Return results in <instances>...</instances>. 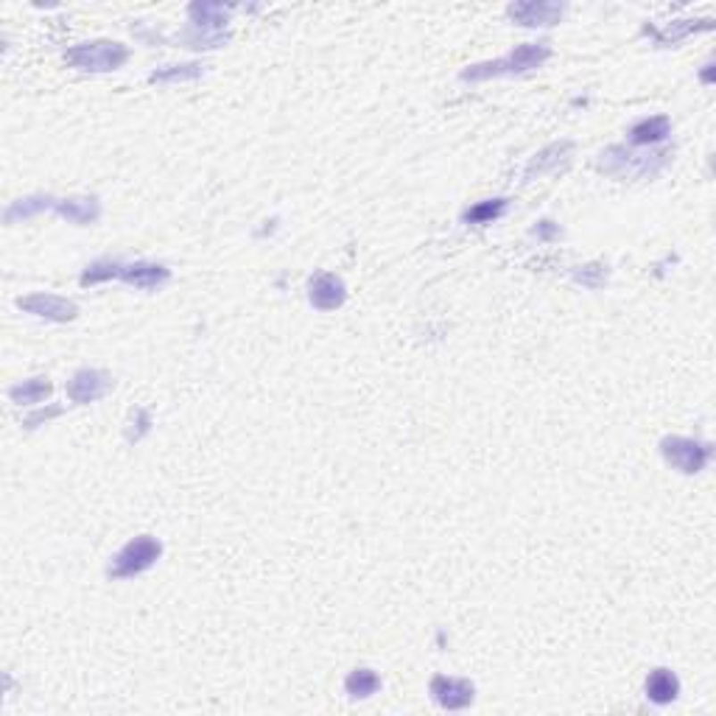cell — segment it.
<instances>
[{"instance_id":"obj_1","label":"cell","mask_w":716,"mask_h":716,"mask_svg":"<svg viewBox=\"0 0 716 716\" xmlns=\"http://www.w3.org/2000/svg\"><path fill=\"white\" fill-rule=\"evenodd\" d=\"M552 56L549 42H526L518 46L512 54L490 59V62H479L462 71V81H484V79H495V76H515V73H529L535 68H543Z\"/></svg>"},{"instance_id":"obj_2","label":"cell","mask_w":716,"mask_h":716,"mask_svg":"<svg viewBox=\"0 0 716 716\" xmlns=\"http://www.w3.org/2000/svg\"><path fill=\"white\" fill-rule=\"evenodd\" d=\"M129 51L126 46L115 39H93V42H79V46L65 51V62L76 71H90V73H110L126 65Z\"/></svg>"},{"instance_id":"obj_3","label":"cell","mask_w":716,"mask_h":716,"mask_svg":"<svg viewBox=\"0 0 716 716\" xmlns=\"http://www.w3.org/2000/svg\"><path fill=\"white\" fill-rule=\"evenodd\" d=\"M669 154H633L627 152L624 146H610L607 152H602V171L610 177H627V179H641V177H655L661 168L666 165Z\"/></svg>"},{"instance_id":"obj_4","label":"cell","mask_w":716,"mask_h":716,"mask_svg":"<svg viewBox=\"0 0 716 716\" xmlns=\"http://www.w3.org/2000/svg\"><path fill=\"white\" fill-rule=\"evenodd\" d=\"M160 554H162V543L152 535H140L132 543H126L115 554V560L110 565V577L112 579L137 577L143 571H149V568L160 560Z\"/></svg>"},{"instance_id":"obj_5","label":"cell","mask_w":716,"mask_h":716,"mask_svg":"<svg viewBox=\"0 0 716 716\" xmlns=\"http://www.w3.org/2000/svg\"><path fill=\"white\" fill-rule=\"evenodd\" d=\"M661 454L671 468H678L680 473H700L708 459H711V445L688 437H666L661 442Z\"/></svg>"},{"instance_id":"obj_6","label":"cell","mask_w":716,"mask_h":716,"mask_svg":"<svg viewBox=\"0 0 716 716\" xmlns=\"http://www.w3.org/2000/svg\"><path fill=\"white\" fill-rule=\"evenodd\" d=\"M507 14L515 20L518 26L543 29V26L560 23L562 14H565V6L562 4H552V0H518V4H510Z\"/></svg>"},{"instance_id":"obj_7","label":"cell","mask_w":716,"mask_h":716,"mask_svg":"<svg viewBox=\"0 0 716 716\" xmlns=\"http://www.w3.org/2000/svg\"><path fill=\"white\" fill-rule=\"evenodd\" d=\"M17 305L26 313L51 322H73L79 317V305L65 297H56V294H29V297H20Z\"/></svg>"},{"instance_id":"obj_8","label":"cell","mask_w":716,"mask_h":716,"mask_svg":"<svg viewBox=\"0 0 716 716\" xmlns=\"http://www.w3.org/2000/svg\"><path fill=\"white\" fill-rule=\"evenodd\" d=\"M112 389V375L104 370H79L71 384H68V397L73 404L84 406V404H96L104 395H110Z\"/></svg>"},{"instance_id":"obj_9","label":"cell","mask_w":716,"mask_h":716,"mask_svg":"<svg viewBox=\"0 0 716 716\" xmlns=\"http://www.w3.org/2000/svg\"><path fill=\"white\" fill-rule=\"evenodd\" d=\"M431 694L434 700L448 708V711H462L468 708L476 697V688L470 680H456V678H445V675H437L431 680Z\"/></svg>"},{"instance_id":"obj_10","label":"cell","mask_w":716,"mask_h":716,"mask_svg":"<svg viewBox=\"0 0 716 716\" xmlns=\"http://www.w3.org/2000/svg\"><path fill=\"white\" fill-rule=\"evenodd\" d=\"M308 300L313 308H320V311H336V308H342L345 300H347V286L342 278H336V275H317L311 283H308Z\"/></svg>"},{"instance_id":"obj_11","label":"cell","mask_w":716,"mask_h":716,"mask_svg":"<svg viewBox=\"0 0 716 716\" xmlns=\"http://www.w3.org/2000/svg\"><path fill=\"white\" fill-rule=\"evenodd\" d=\"M168 278H171V271L160 263H146V261H137V263H121V275L118 280H123L126 286H135V288H160Z\"/></svg>"},{"instance_id":"obj_12","label":"cell","mask_w":716,"mask_h":716,"mask_svg":"<svg viewBox=\"0 0 716 716\" xmlns=\"http://www.w3.org/2000/svg\"><path fill=\"white\" fill-rule=\"evenodd\" d=\"M574 154V143L571 140H560V143H552V146H545L543 152H537L529 165H526V171L523 177L526 179H535V177H543V174H549V171H557L560 165L568 162V157Z\"/></svg>"},{"instance_id":"obj_13","label":"cell","mask_w":716,"mask_h":716,"mask_svg":"<svg viewBox=\"0 0 716 716\" xmlns=\"http://www.w3.org/2000/svg\"><path fill=\"white\" fill-rule=\"evenodd\" d=\"M54 213H59L62 219H68L71 224L87 227L93 221H98L101 216V204L96 196H73V199H56L54 202Z\"/></svg>"},{"instance_id":"obj_14","label":"cell","mask_w":716,"mask_h":716,"mask_svg":"<svg viewBox=\"0 0 716 716\" xmlns=\"http://www.w3.org/2000/svg\"><path fill=\"white\" fill-rule=\"evenodd\" d=\"M680 694V680L675 671L669 669H655L652 675L646 678V697L655 703V705H669L675 703Z\"/></svg>"},{"instance_id":"obj_15","label":"cell","mask_w":716,"mask_h":716,"mask_svg":"<svg viewBox=\"0 0 716 716\" xmlns=\"http://www.w3.org/2000/svg\"><path fill=\"white\" fill-rule=\"evenodd\" d=\"M229 12H233V6H224V4H191L187 6V14H191V20H194V29H204V31H224Z\"/></svg>"},{"instance_id":"obj_16","label":"cell","mask_w":716,"mask_h":716,"mask_svg":"<svg viewBox=\"0 0 716 716\" xmlns=\"http://www.w3.org/2000/svg\"><path fill=\"white\" fill-rule=\"evenodd\" d=\"M54 196H46V194H37V196H26V199H17L6 207L4 213V221L6 224H14V221H26L37 213H46V210H54Z\"/></svg>"},{"instance_id":"obj_17","label":"cell","mask_w":716,"mask_h":716,"mask_svg":"<svg viewBox=\"0 0 716 716\" xmlns=\"http://www.w3.org/2000/svg\"><path fill=\"white\" fill-rule=\"evenodd\" d=\"M708 29H713V20H675V23H669L663 31L646 26V34L655 37L661 46H671V42L688 37L691 31H708Z\"/></svg>"},{"instance_id":"obj_18","label":"cell","mask_w":716,"mask_h":716,"mask_svg":"<svg viewBox=\"0 0 716 716\" xmlns=\"http://www.w3.org/2000/svg\"><path fill=\"white\" fill-rule=\"evenodd\" d=\"M51 389L54 387H51L48 378H29V381L12 387L9 389V397L14 400V404H20V406H37V404H42V400L51 395Z\"/></svg>"},{"instance_id":"obj_19","label":"cell","mask_w":716,"mask_h":716,"mask_svg":"<svg viewBox=\"0 0 716 716\" xmlns=\"http://www.w3.org/2000/svg\"><path fill=\"white\" fill-rule=\"evenodd\" d=\"M671 129V123L666 115H655V118H646L641 123L633 126V132H629V140H633L636 146H652V143H661L666 140Z\"/></svg>"},{"instance_id":"obj_20","label":"cell","mask_w":716,"mask_h":716,"mask_svg":"<svg viewBox=\"0 0 716 716\" xmlns=\"http://www.w3.org/2000/svg\"><path fill=\"white\" fill-rule=\"evenodd\" d=\"M378 688H381V678H378V671L372 669H353L345 680V691L353 700H367Z\"/></svg>"},{"instance_id":"obj_21","label":"cell","mask_w":716,"mask_h":716,"mask_svg":"<svg viewBox=\"0 0 716 716\" xmlns=\"http://www.w3.org/2000/svg\"><path fill=\"white\" fill-rule=\"evenodd\" d=\"M204 73V65L199 62H187V65H165L149 76L152 84H174V81H196Z\"/></svg>"},{"instance_id":"obj_22","label":"cell","mask_w":716,"mask_h":716,"mask_svg":"<svg viewBox=\"0 0 716 716\" xmlns=\"http://www.w3.org/2000/svg\"><path fill=\"white\" fill-rule=\"evenodd\" d=\"M504 210H507V199L479 202V204H473L468 213H465V221L468 224H490V221H495V219L504 216Z\"/></svg>"},{"instance_id":"obj_23","label":"cell","mask_w":716,"mask_h":716,"mask_svg":"<svg viewBox=\"0 0 716 716\" xmlns=\"http://www.w3.org/2000/svg\"><path fill=\"white\" fill-rule=\"evenodd\" d=\"M182 42L187 48H199V51H207V48H219L227 42V31H204V29H194L182 34Z\"/></svg>"},{"instance_id":"obj_24","label":"cell","mask_w":716,"mask_h":716,"mask_svg":"<svg viewBox=\"0 0 716 716\" xmlns=\"http://www.w3.org/2000/svg\"><path fill=\"white\" fill-rule=\"evenodd\" d=\"M121 275V263L118 261H96L93 266L84 269L81 275V286H96L104 280H118Z\"/></svg>"},{"instance_id":"obj_25","label":"cell","mask_w":716,"mask_h":716,"mask_svg":"<svg viewBox=\"0 0 716 716\" xmlns=\"http://www.w3.org/2000/svg\"><path fill=\"white\" fill-rule=\"evenodd\" d=\"M574 280L587 286V288H599L607 280V266H599V263L579 266V269H574Z\"/></svg>"},{"instance_id":"obj_26","label":"cell","mask_w":716,"mask_h":716,"mask_svg":"<svg viewBox=\"0 0 716 716\" xmlns=\"http://www.w3.org/2000/svg\"><path fill=\"white\" fill-rule=\"evenodd\" d=\"M149 423H152V417H149V412H143V409H140V412H137V431H135V434H132L129 439H132V442H137V439H140V437H143L146 431H149Z\"/></svg>"},{"instance_id":"obj_27","label":"cell","mask_w":716,"mask_h":716,"mask_svg":"<svg viewBox=\"0 0 716 716\" xmlns=\"http://www.w3.org/2000/svg\"><path fill=\"white\" fill-rule=\"evenodd\" d=\"M59 412H62L59 406H54V409H48V412H37V414H31V417L26 420V426H29V429H34L37 423H46V420H51V417H56Z\"/></svg>"},{"instance_id":"obj_28","label":"cell","mask_w":716,"mask_h":716,"mask_svg":"<svg viewBox=\"0 0 716 716\" xmlns=\"http://www.w3.org/2000/svg\"><path fill=\"white\" fill-rule=\"evenodd\" d=\"M557 233H560V229H557L554 221H540V224L535 227V236H540V238H554Z\"/></svg>"},{"instance_id":"obj_29","label":"cell","mask_w":716,"mask_h":716,"mask_svg":"<svg viewBox=\"0 0 716 716\" xmlns=\"http://www.w3.org/2000/svg\"><path fill=\"white\" fill-rule=\"evenodd\" d=\"M711 68H713V65H705V71H703V81H711V79H713Z\"/></svg>"}]
</instances>
